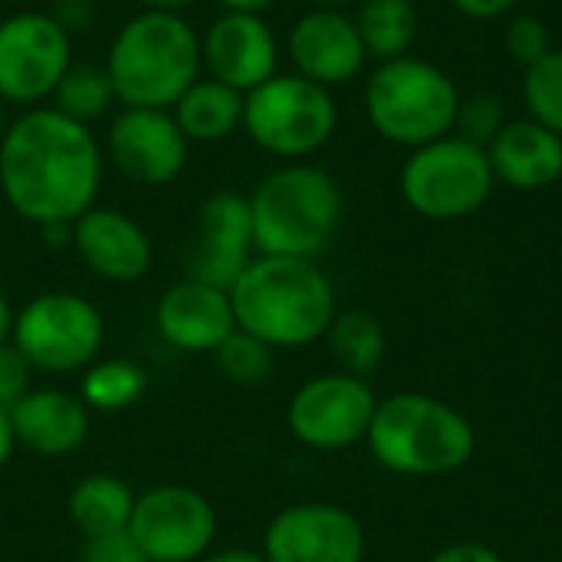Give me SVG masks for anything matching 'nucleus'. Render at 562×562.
Listing matches in <instances>:
<instances>
[{
  "label": "nucleus",
  "mask_w": 562,
  "mask_h": 562,
  "mask_svg": "<svg viewBox=\"0 0 562 562\" xmlns=\"http://www.w3.org/2000/svg\"><path fill=\"white\" fill-rule=\"evenodd\" d=\"M286 56L296 76L326 89L352 82L369 63L356 20L346 10L326 7H313L296 16L286 36Z\"/></svg>",
  "instance_id": "nucleus-17"
},
{
  "label": "nucleus",
  "mask_w": 562,
  "mask_h": 562,
  "mask_svg": "<svg viewBox=\"0 0 562 562\" xmlns=\"http://www.w3.org/2000/svg\"><path fill=\"white\" fill-rule=\"evenodd\" d=\"M53 109H59L63 115L89 125L95 119H102L109 109L119 105L115 99V89H112V79L105 72V66H95V63H72L66 69V76L59 79L53 99H49Z\"/></svg>",
  "instance_id": "nucleus-27"
},
{
  "label": "nucleus",
  "mask_w": 562,
  "mask_h": 562,
  "mask_svg": "<svg viewBox=\"0 0 562 562\" xmlns=\"http://www.w3.org/2000/svg\"><path fill=\"white\" fill-rule=\"evenodd\" d=\"M366 445L398 477H445L474 458L477 431L458 405L438 395L395 392L379 398Z\"/></svg>",
  "instance_id": "nucleus-4"
},
{
  "label": "nucleus",
  "mask_w": 562,
  "mask_h": 562,
  "mask_svg": "<svg viewBox=\"0 0 562 562\" xmlns=\"http://www.w3.org/2000/svg\"><path fill=\"white\" fill-rule=\"evenodd\" d=\"M425 562H504V557L477 540H461V543H448L438 553H431Z\"/></svg>",
  "instance_id": "nucleus-34"
},
{
  "label": "nucleus",
  "mask_w": 562,
  "mask_h": 562,
  "mask_svg": "<svg viewBox=\"0 0 562 562\" xmlns=\"http://www.w3.org/2000/svg\"><path fill=\"white\" fill-rule=\"evenodd\" d=\"M214 356H217V369L224 372L227 382H234V385H260L273 372L277 349H270L267 342H260L257 336H250L244 329H234L217 346Z\"/></svg>",
  "instance_id": "nucleus-29"
},
{
  "label": "nucleus",
  "mask_w": 562,
  "mask_h": 562,
  "mask_svg": "<svg viewBox=\"0 0 562 562\" xmlns=\"http://www.w3.org/2000/svg\"><path fill=\"white\" fill-rule=\"evenodd\" d=\"M148 389V372L132 359H95L82 369L79 398L89 412H125L132 408Z\"/></svg>",
  "instance_id": "nucleus-26"
},
{
  "label": "nucleus",
  "mask_w": 562,
  "mask_h": 562,
  "mask_svg": "<svg viewBox=\"0 0 562 562\" xmlns=\"http://www.w3.org/2000/svg\"><path fill=\"white\" fill-rule=\"evenodd\" d=\"M142 10H171V13H181L188 7H194L198 0H135Z\"/></svg>",
  "instance_id": "nucleus-40"
},
{
  "label": "nucleus",
  "mask_w": 562,
  "mask_h": 562,
  "mask_svg": "<svg viewBox=\"0 0 562 562\" xmlns=\"http://www.w3.org/2000/svg\"><path fill=\"white\" fill-rule=\"evenodd\" d=\"M10 329H13V306H10L7 293L0 290V346L10 342Z\"/></svg>",
  "instance_id": "nucleus-41"
},
{
  "label": "nucleus",
  "mask_w": 562,
  "mask_h": 562,
  "mask_svg": "<svg viewBox=\"0 0 562 562\" xmlns=\"http://www.w3.org/2000/svg\"><path fill=\"white\" fill-rule=\"evenodd\" d=\"M504 49L510 59H517L524 69L533 66L537 59H543L550 49H557L550 26L533 16V13H510L504 23Z\"/></svg>",
  "instance_id": "nucleus-31"
},
{
  "label": "nucleus",
  "mask_w": 562,
  "mask_h": 562,
  "mask_svg": "<svg viewBox=\"0 0 562 562\" xmlns=\"http://www.w3.org/2000/svg\"><path fill=\"white\" fill-rule=\"evenodd\" d=\"M191 142L178 128L171 109H125L105 128V155L122 178L142 188L171 184L188 165Z\"/></svg>",
  "instance_id": "nucleus-14"
},
{
  "label": "nucleus",
  "mask_w": 562,
  "mask_h": 562,
  "mask_svg": "<svg viewBox=\"0 0 562 562\" xmlns=\"http://www.w3.org/2000/svg\"><path fill=\"white\" fill-rule=\"evenodd\" d=\"M507 109L501 102V95L494 92H471V95H461V105H458V115H454V135L471 142V145H481L487 148L501 128L507 125Z\"/></svg>",
  "instance_id": "nucleus-30"
},
{
  "label": "nucleus",
  "mask_w": 562,
  "mask_h": 562,
  "mask_svg": "<svg viewBox=\"0 0 562 562\" xmlns=\"http://www.w3.org/2000/svg\"><path fill=\"white\" fill-rule=\"evenodd\" d=\"M72 66V33L46 10L0 20V102L16 109L49 105Z\"/></svg>",
  "instance_id": "nucleus-10"
},
{
  "label": "nucleus",
  "mask_w": 562,
  "mask_h": 562,
  "mask_svg": "<svg viewBox=\"0 0 562 562\" xmlns=\"http://www.w3.org/2000/svg\"><path fill=\"white\" fill-rule=\"evenodd\" d=\"M53 16H56L69 33H76V30H89V23H92V16H95V7H92V0H63V3L53 10Z\"/></svg>",
  "instance_id": "nucleus-36"
},
{
  "label": "nucleus",
  "mask_w": 562,
  "mask_h": 562,
  "mask_svg": "<svg viewBox=\"0 0 562 562\" xmlns=\"http://www.w3.org/2000/svg\"><path fill=\"white\" fill-rule=\"evenodd\" d=\"M352 20L369 59L375 63L408 56L418 40L415 0H362Z\"/></svg>",
  "instance_id": "nucleus-24"
},
{
  "label": "nucleus",
  "mask_w": 562,
  "mask_h": 562,
  "mask_svg": "<svg viewBox=\"0 0 562 562\" xmlns=\"http://www.w3.org/2000/svg\"><path fill=\"white\" fill-rule=\"evenodd\" d=\"M362 102L375 135L412 151L451 135L461 89L441 66L408 53L375 63L366 79Z\"/></svg>",
  "instance_id": "nucleus-6"
},
{
  "label": "nucleus",
  "mask_w": 562,
  "mask_h": 562,
  "mask_svg": "<svg viewBox=\"0 0 562 562\" xmlns=\"http://www.w3.org/2000/svg\"><path fill=\"white\" fill-rule=\"evenodd\" d=\"M128 533L148 562H201L217 537V510L194 487L158 484L135 497Z\"/></svg>",
  "instance_id": "nucleus-12"
},
{
  "label": "nucleus",
  "mask_w": 562,
  "mask_h": 562,
  "mask_svg": "<svg viewBox=\"0 0 562 562\" xmlns=\"http://www.w3.org/2000/svg\"><path fill=\"white\" fill-rule=\"evenodd\" d=\"M375 405L379 395L369 379H356L339 369L323 372L293 392L286 405V428L313 451H346L366 441Z\"/></svg>",
  "instance_id": "nucleus-11"
},
{
  "label": "nucleus",
  "mask_w": 562,
  "mask_h": 562,
  "mask_svg": "<svg viewBox=\"0 0 562 562\" xmlns=\"http://www.w3.org/2000/svg\"><path fill=\"white\" fill-rule=\"evenodd\" d=\"M254 257L257 250L247 194L214 191L198 211L194 240L188 250V277L231 290Z\"/></svg>",
  "instance_id": "nucleus-16"
},
{
  "label": "nucleus",
  "mask_w": 562,
  "mask_h": 562,
  "mask_svg": "<svg viewBox=\"0 0 562 562\" xmlns=\"http://www.w3.org/2000/svg\"><path fill=\"white\" fill-rule=\"evenodd\" d=\"M72 247L82 263L109 283H135L151 267V240L145 227L119 211L92 204L72 221Z\"/></svg>",
  "instance_id": "nucleus-19"
},
{
  "label": "nucleus",
  "mask_w": 562,
  "mask_h": 562,
  "mask_svg": "<svg viewBox=\"0 0 562 562\" xmlns=\"http://www.w3.org/2000/svg\"><path fill=\"white\" fill-rule=\"evenodd\" d=\"M254 250L263 257L316 260L342 224L339 181L310 161H286L273 168L247 194Z\"/></svg>",
  "instance_id": "nucleus-5"
},
{
  "label": "nucleus",
  "mask_w": 562,
  "mask_h": 562,
  "mask_svg": "<svg viewBox=\"0 0 562 562\" xmlns=\"http://www.w3.org/2000/svg\"><path fill=\"white\" fill-rule=\"evenodd\" d=\"M339 125L333 89L296 72H277L244 95V132L267 155L303 161L316 155Z\"/></svg>",
  "instance_id": "nucleus-7"
},
{
  "label": "nucleus",
  "mask_w": 562,
  "mask_h": 562,
  "mask_svg": "<svg viewBox=\"0 0 562 562\" xmlns=\"http://www.w3.org/2000/svg\"><path fill=\"white\" fill-rule=\"evenodd\" d=\"M326 342H329V352H333L339 372H349L356 379H372L382 369L385 329L366 310L336 313V319L326 333Z\"/></svg>",
  "instance_id": "nucleus-25"
},
{
  "label": "nucleus",
  "mask_w": 562,
  "mask_h": 562,
  "mask_svg": "<svg viewBox=\"0 0 562 562\" xmlns=\"http://www.w3.org/2000/svg\"><path fill=\"white\" fill-rule=\"evenodd\" d=\"M217 3L227 13H260L263 16V10H270L277 0H217Z\"/></svg>",
  "instance_id": "nucleus-38"
},
{
  "label": "nucleus",
  "mask_w": 562,
  "mask_h": 562,
  "mask_svg": "<svg viewBox=\"0 0 562 562\" xmlns=\"http://www.w3.org/2000/svg\"><path fill=\"white\" fill-rule=\"evenodd\" d=\"M105 151L95 132L53 105L23 109L0 135V198L36 224H72L102 188Z\"/></svg>",
  "instance_id": "nucleus-1"
},
{
  "label": "nucleus",
  "mask_w": 562,
  "mask_h": 562,
  "mask_svg": "<svg viewBox=\"0 0 562 562\" xmlns=\"http://www.w3.org/2000/svg\"><path fill=\"white\" fill-rule=\"evenodd\" d=\"M201 562H267V557H263L260 550L237 547V550H217V553H207Z\"/></svg>",
  "instance_id": "nucleus-37"
},
{
  "label": "nucleus",
  "mask_w": 562,
  "mask_h": 562,
  "mask_svg": "<svg viewBox=\"0 0 562 562\" xmlns=\"http://www.w3.org/2000/svg\"><path fill=\"white\" fill-rule=\"evenodd\" d=\"M313 7H326V10H342L346 3H352V0H310Z\"/></svg>",
  "instance_id": "nucleus-42"
},
{
  "label": "nucleus",
  "mask_w": 562,
  "mask_h": 562,
  "mask_svg": "<svg viewBox=\"0 0 562 562\" xmlns=\"http://www.w3.org/2000/svg\"><path fill=\"white\" fill-rule=\"evenodd\" d=\"M33 372L36 369L26 362V356L13 342L0 346V408L3 412H10L33 389Z\"/></svg>",
  "instance_id": "nucleus-32"
},
{
  "label": "nucleus",
  "mask_w": 562,
  "mask_h": 562,
  "mask_svg": "<svg viewBox=\"0 0 562 562\" xmlns=\"http://www.w3.org/2000/svg\"><path fill=\"white\" fill-rule=\"evenodd\" d=\"M171 115L188 142H224L244 125V92L201 72L171 105Z\"/></svg>",
  "instance_id": "nucleus-22"
},
{
  "label": "nucleus",
  "mask_w": 562,
  "mask_h": 562,
  "mask_svg": "<svg viewBox=\"0 0 562 562\" xmlns=\"http://www.w3.org/2000/svg\"><path fill=\"white\" fill-rule=\"evenodd\" d=\"M158 336L178 352H217V346L237 329L231 290L184 277L171 283L155 306Z\"/></svg>",
  "instance_id": "nucleus-18"
},
{
  "label": "nucleus",
  "mask_w": 562,
  "mask_h": 562,
  "mask_svg": "<svg viewBox=\"0 0 562 562\" xmlns=\"http://www.w3.org/2000/svg\"><path fill=\"white\" fill-rule=\"evenodd\" d=\"M10 342L36 372L69 375L89 369L105 342L99 306L72 290H49L13 313Z\"/></svg>",
  "instance_id": "nucleus-9"
},
{
  "label": "nucleus",
  "mask_w": 562,
  "mask_h": 562,
  "mask_svg": "<svg viewBox=\"0 0 562 562\" xmlns=\"http://www.w3.org/2000/svg\"><path fill=\"white\" fill-rule=\"evenodd\" d=\"M468 20H507L517 10V0H448Z\"/></svg>",
  "instance_id": "nucleus-35"
},
{
  "label": "nucleus",
  "mask_w": 562,
  "mask_h": 562,
  "mask_svg": "<svg viewBox=\"0 0 562 562\" xmlns=\"http://www.w3.org/2000/svg\"><path fill=\"white\" fill-rule=\"evenodd\" d=\"M267 562H362V520L329 501H303L283 507L263 533Z\"/></svg>",
  "instance_id": "nucleus-13"
},
{
  "label": "nucleus",
  "mask_w": 562,
  "mask_h": 562,
  "mask_svg": "<svg viewBox=\"0 0 562 562\" xmlns=\"http://www.w3.org/2000/svg\"><path fill=\"white\" fill-rule=\"evenodd\" d=\"M494 188L487 148L454 132L412 148L398 171L402 201L425 221H464L491 201Z\"/></svg>",
  "instance_id": "nucleus-8"
},
{
  "label": "nucleus",
  "mask_w": 562,
  "mask_h": 562,
  "mask_svg": "<svg viewBox=\"0 0 562 562\" xmlns=\"http://www.w3.org/2000/svg\"><path fill=\"white\" fill-rule=\"evenodd\" d=\"M237 329L270 349H303L326 339L339 306L329 273L303 257L257 254L231 286Z\"/></svg>",
  "instance_id": "nucleus-2"
},
{
  "label": "nucleus",
  "mask_w": 562,
  "mask_h": 562,
  "mask_svg": "<svg viewBox=\"0 0 562 562\" xmlns=\"http://www.w3.org/2000/svg\"><path fill=\"white\" fill-rule=\"evenodd\" d=\"M105 72L125 109H171L201 69V33L171 10H138L105 53Z\"/></svg>",
  "instance_id": "nucleus-3"
},
{
  "label": "nucleus",
  "mask_w": 562,
  "mask_h": 562,
  "mask_svg": "<svg viewBox=\"0 0 562 562\" xmlns=\"http://www.w3.org/2000/svg\"><path fill=\"white\" fill-rule=\"evenodd\" d=\"M524 105L527 119L562 135V49H550L543 59L524 69Z\"/></svg>",
  "instance_id": "nucleus-28"
},
{
  "label": "nucleus",
  "mask_w": 562,
  "mask_h": 562,
  "mask_svg": "<svg viewBox=\"0 0 562 562\" xmlns=\"http://www.w3.org/2000/svg\"><path fill=\"white\" fill-rule=\"evenodd\" d=\"M132 507H135V494L115 474H86L82 481H76V487L69 491V501H66L69 524L86 540L128 530Z\"/></svg>",
  "instance_id": "nucleus-23"
},
{
  "label": "nucleus",
  "mask_w": 562,
  "mask_h": 562,
  "mask_svg": "<svg viewBox=\"0 0 562 562\" xmlns=\"http://www.w3.org/2000/svg\"><path fill=\"white\" fill-rule=\"evenodd\" d=\"M7 415L13 441L36 458H66L89 438V408L66 389H30Z\"/></svg>",
  "instance_id": "nucleus-20"
},
{
  "label": "nucleus",
  "mask_w": 562,
  "mask_h": 562,
  "mask_svg": "<svg viewBox=\"0 0 562 562\" xmlns=\"http://www.w3.org/2000/svg\"><path fill=\"white\" fill-rule=\"evenodd\" d=\"M3 128H7V125H3V112H0V135H3Z\"/></svg>",
  "instance_id": "nucleus-43"
},
{
  "label": "nucleus",
  "mask_w": 562,
  "mask_h": 562,
  "mask_svg": "<svg viewBox=\"0 0 562 562\" xmlns=\"http://www.w3.org/2000/svg\"><path fill=\"white\" fill-rule=\"evenodd\" d=\"M201 69L247 95L280 72V40L260 13L221 10L201 33Z\"/></svg>",
  "instance_id": "nucleus-15"
},
{
  "label": "nucleus",
  "mask_w": 562,
  "mask_h": 562,
  "mask_svg": "<svg viewBox=\"0 0 562 562\" xmlns=\"http://www.w3.org/2000/svg\"><path fill=\"white\" fill-rule=\"evenodd\" d=\"M13 448H16V441H13V428H10V415L0 408V471L7 468V461H10V454H13Z\"/></svg>",
  "instance_id": "nucleus-39"
},
{
  "label": "nucleus",
  "mask_w": 562,
  "mask_h": 562,
  "mask_svg": "<svg viewBox=\"0 0 562 562\" xmlns=\"http://www.w3.org/2000/svg\"><path fill=\"white\" fill-rule=\"evenodd\" d=\"M82 562H148L128 530L89 537L82 547Z\"/></svg>",
  "instance_id": "nucleus-33"
},
{
  "label": "nucleus",
  "mask_w": 562,
  "mask_h": 562,
  "mask_svg": "<svg viewBox=\"0 0 562 562\" xmlns=\"http://www.w3.org/2000/svg\"><path fill=\"white\" fill-rule=\"evenodd\" d=\"M494 181L524 194L547 191L562 178V135L533 119H510L487 145Z\"/></svg>",
  "instance_id": "nucleus-21"
}]
</instances>
